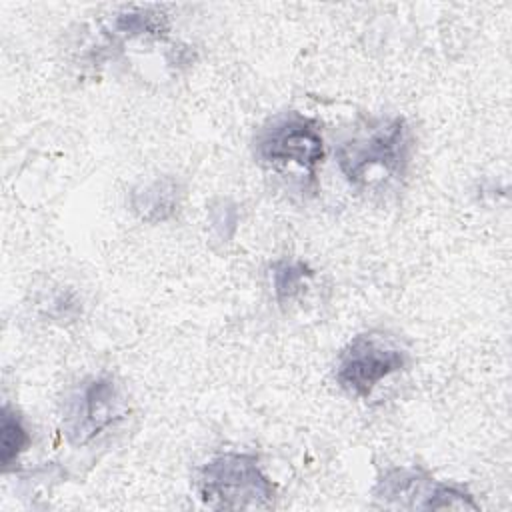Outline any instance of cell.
Listing matches in <instances>:
<instances>
[{"mask_svg": "<svg viewBox=\"0 0 512 512\" xmlns=\"http://www.w3.org/2000/svg\"><path fill=\"white\" fill-rule=\"evenodd\" d=\"M334 152L350 188L368 198H386L408 176L414 132L400 114L364 116L338 138Z\"/></svg>", "mask_w": 512, "mask_h": 512, "instance_id": "6da1fadb", "label": "cell"}, {"mask_svg": "<svg viewBox=\"0 0 512 512\" xmlns=\"http://www.w3.org/2000/svg\"><path fill=\"white\" fill-rule=\"evenodd\" d=\"M254 160L268 172L300 176L302 192H318V166L324 160L320 122L296 110L268 118L252 140Z\"/></svg>", "mask_w": 512, "mask_h": 512, "instance_id": "7a4b0ae2", "label": "cell"}, {"mask_svg": "<svg viewBox=\"0 0 512 512\" xmlns=\"http://www.w3.org/2000/svg\"><path fill=\"white\" fill-rule=\"evenodd\" d=\"M194 488L212 510H268L276 500L272 480L250 452L212 456L196 470Z\"/></svg>", "mask_w": 512, "mask_h": 512, "instance_id": "3957f363", "label": "cell"}, {"mask_svg": "<svg viewBox=\"0 0 512 512\" xmlns=\"http://www.w3.org/2000/svg\"><path fill=\"white\" fill-rule=\"evenodd\" d=\"M410 366V352L384 330L356 334L338 354L336 384L356 398H368L374 388L392 374Z\"/></svg>", "mask_w": 512, "mask_h": 512, "instance_id": "277c9868", "label": "cell"}, {"mask_svg": "<svg viewBox=\"0 0 512 512\" xmlns=\"http://www.w3.org/2000/svg\"><path fill=\"white\" fill-rule=\"evenodd\" d=\"M126 414L120 384L110 374L82 378L62 400V432L68 444L82 448L94 442Z\"/></svg>", "mask_w": 512, "mask_h": 512, "instance_id": "5b68a950", "label": "cell"}, {"mask_svg": "<svg viewBox=\"0 0 512 512\" xmlns=\"http://www.w3.org/2000/svg\"><path fill=\"white\" fill-rule=\"evenodd\" d=\"M438 486L440 480L418 466H392L380 474L372 496L380 508L434 510Z\"/></svg>", "mask_w": 512, "mask_h": 512, "instance_id": "8992f818", "label": "cell"}, {"mask_svg": "<svg viewBox=\"0 0 512 512\" xmlns=\"http://www.w3.org/2000/svg\"><path fill=\"white\" fill-rule=\"evenodd\" d=\"M184 186L174 176H156L130 190L132 214L146 224H160L174 218L182 206Z\"/></svg>", "mask_w": 512, "mask_h": 512, "instance_id": "52a82bcc", "label": "cell"}, {"mask_svg": "<svg viewBox=\"0 0 512 512\" xmlns=\"http://www.w3.org/2000/svg\"><path fill=\"white\" fill-rule=\"evenodd\" d=\"M32 438L24 424V418L8 402L2 406L0 418V464L4 472H10L18 458L28 450Z\"/></svg>", "mask_w": 512, "mask_h": 512, "instance_id": "ba28073f", "label": "cell"}, {"mask_svg": "<svg viewBox=\"0 0 512 512\" xmlns=\"http://www.w3.org/2000/svg\"><path fill=\"white\" fill-rule=\"evenodd\" d=\"M270 270H272L270 278H272L274 296L282 306L298 298L306 282L314 276V270L306 262L292 260V258L276 260Z\"/></svg>", "mask_w": 512, "mask_h": 512, "instance_id": "9c48e42d", "label": "cell"}, {"mask_svg": "<svg viewBox=\"0 0 512 512\" xmlns=\"http://www.w3.org/2000/svg\"><path fill=\"white\" fill-rule=\"evenodd\" d=\"M116 34L126 38H140V36H164L168 30V18L158 6L146 8H132L114 18Z\"/></svg>", "mask_w": 512, "mask_h": 512, "instance_id": "30bf717a", "label": "cell"}, {"mask_svg": "<svg viewBox=\"0 0 512 512\" xmlns=\"http://www.w3.org/2000/svg\"><path fill=\"white\" fill-rule=\"evenodd\" d=\"M38 310L44 318L52 322H74L82 314V298L74 288L56 286L40 296Z\"/></svg>", "mask_w": 512, "mask_h": 512, "instance_id": "8fae6325", "label": "cell"}, {"mask_svg": "<svg viewBox=\"0 0 512 512\" xmlns=\"http://www.w3.org/2000/svg\"><path fill=\"white\" fill-rule=\"evenodd\" d=\"M238 204L230 198H216L208 206V230L214 242L228 244L238 230Z\"/></svg>", "mask_w": 512, "mask_h": 512, "instance_id": "7c38bea8", "label": "cell"}]
</instances>
